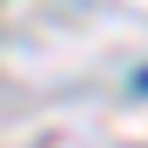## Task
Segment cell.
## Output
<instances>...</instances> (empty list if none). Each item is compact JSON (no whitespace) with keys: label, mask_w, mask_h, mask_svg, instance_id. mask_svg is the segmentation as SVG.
<instances>
[{"label":"cell","mask_w":148,"mask_h":148,"mask_svg":"<svg viewBox=\"0 0 148 148\" xmlns=\"http://www.w3.org/2000/svg\"><path fill=\"white\" fill-rule=\"evenodd\" d=\"M135 81H141V88H148V67H141V74H135Z\"/></svg>","instance_id":"6da1fadb"}]
</instances>
